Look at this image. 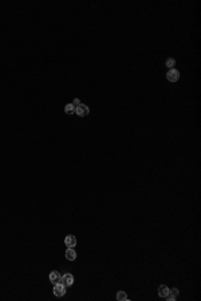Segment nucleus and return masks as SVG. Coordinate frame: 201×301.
Wrapping results in <instances>:
<instances>
[{
	"label": "nucleus",
	"mask_w": 201,
	"mask_h": 301,
	"mask_svg": "<svg viewBox=\"0 0 201 301\" xmlns=\"http://www.w3.org/2000/svg\"><path fill=\"white\" fill-rule=\"evenodd\" d=\"M54 295L58 296V297H62L66 295V285H63L62 282H56L54 284Z\"/></svg>",
	"instance_id": "1"
},
{
	"label": "nucleus",
	"mask_w": 201,
	"mask_h": 301,
	"mask_svg": "<svg viewBox=\"0 0 201 301\" xmlns=\"http://www.w3.org/2000/svg\"><path fill=\"white\" fill-rule=\"evenodd\" d=\"M75 113L78 114L79 117H86L87 114L90 113V109H89V106H87V105L80 104V105H78V106L75 108Z\"/></svg>",
	"instance_id": "2"
},
{
	"label": "nucleus",
	"mask_w": 201,
	"mask_h": 301,
	"mask_svg": "<svg viewBox=\"0 0 201 301\" xmlns=\"http://www.w3.org/2000/svg\"><path fill=\"white\" fill-rule=\"evenodd\" d=\"M59 282H62L63 285H66V286L72 285L74 284V276L71 274V273H66V274H63L62 277H60Z\"/></svg>",
	"instance_id": "3"
},
{
	"label": "nucleus",
	"mask_w": 201,
	"mask_h": 301,
	"mask_svg": "<svg viewBox=\"0 0 201 301\" xmlns=\"http://www.w3.org/2000/svg\"><path fill=\"white\" fill-rule=\"evenodd\" d=\"M166 78L170 81V82H176V81H178V78H180V73H178V70H176V69H170L169 72H168V74H166Z\"/></svg>",
	"instance_id": "4"
},
{
	"label": "nucleus",
	"mask_w": 201,
	"mask_h": 301,
	"mask_svg": "<svg viewBox=\"0 0 201 301\" xmlns=\"http://www.w3.org/2000/svg\"><path fill=\"white\" fill-rule=\"evenodd\" d=\"M65 243L67 248H75L76 245V238L74 235H67L65 238Z\"/></svg>",
	"instance_id": "5"
},
{
	"label": "nucleus",
	"mask_w": 201,
	"mask_h": 301,
	"mask_svg": "<svg viewBox=\"0 0 201 301\" xmlns=\"http://www.w3.org/2000/svg\"><path fill=\"white\" fill-rule=\"evenodd\" d=\"M66 258L69 259V261H74V259L76 258V251L72 248H69L66 250Z\"/></svg>",
	"instance_id": "6"
},
{
	"label": "nucleus",
	"mask_w": 201,
	"mask_h": 301,
	"mask_svg": "<svg viewBox=\"0 0 201 301\" xmlns=\"http://www.w3.org/2000/svg\"><path fill=\"white\" fill-rule=\"evenodd\" d=\"M60 277L62 276L59 274V272H51L50 273V281H51L52 284H56V282H59Z\"/></svg>",
	"instance_id": "7"
},
{
	"label": "nucleus",
	"mask_w": 201,
	"mask_h": 301,
	"mask_svg": "<svg viewBox=\"0 0 201 301\" xmlns=\"http://www.w3.org/2000/svg\"><path fill=\"white\" fill-rule=\"evenodd\" d=\"M169 295V288L166 285H161L158 288V296L160 297H166Z\"/></svg>",
	"instance_id": "8"
},
{
	"label": "nucleus",
	"mask_w": 201,
	"mask_h": 301,
	"mask_svg": "<svg viewBox=\"0 0 201 301\" xmlns=\"http://www.w3.org/2000/svg\"><path fill=\"white\" fill-rule=\"evenodd\" d=\"M65 112L67 114H72V113H75V106H74L72 104H67L66 106H65Z\"/></svg>",
	"instance_id": "9"
},
{
	"label": "nucleus",
	"mask_w": 201,
	"mask_h": 301,
	"mask_svg": "<svg viewBox=\"0 0 201 301\" xmlns=\"http://www.w3.org/2000/svg\"><path fill=\"white\" fill-rule=\"evenodd\" d=\"M117 300L118 301H126L127 300V295L125 292H118L117 293Z\"/></svg>",
	"instance_id": "10"
},
{
	"label": "nucleus",
	"mask_w": 201,
	"mask_h": 301,
	"mask_svg": "<svg viewBox=\"0 0 201 301\" xmlns=\"http://www.w3.org/2000/svg\"><path fill=\"white\" fill-rule=\"evenodd\" d=\"M166 66L169 67V70L170 69H174V66H176V61H174L173 58H168L166 59Z\"/></svg>",
	"instance_id": "11"
},
{
	"label": "nucleus",
	"mask_w": 201,
	"mask_h": 301,
	"mask_svg": "<svg viewBox=\"0 0 201 301\" xmlns=\"http://www.w3.org/2000/svg\"><path fill=\"white\" fill-rule=\"evenodd\" d=\"M71 104H72V105H74V106H75V108H76V106H78V105H80V101H79L78 98H75V100H74V101H72V102H71Z\"/></svg>",
	"instance_id": "12"
}]
</instances>
